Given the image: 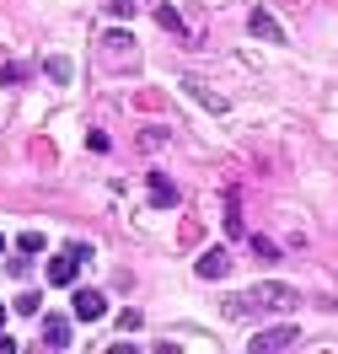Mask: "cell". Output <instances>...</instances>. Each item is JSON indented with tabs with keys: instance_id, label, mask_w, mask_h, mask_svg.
Wrapping results in <instances>:
<instances>
[{
	"instance_id": "14",
	"label": "cell",
	"mask_w": 338,
	"mask_h": 354,
	"mask_svg": "<svg viewBox=\"0 0 338 354\" xmlns=\"http://www.w3.org/2000/svg\"><path fill=\"white\" fill-rule=\"evenodd\" d=\"M17 247H22L27 258H38V252H44V236H38V231H27V236H22V242H17Z\"/></svg>"
},
{
	"instance_id": "10",
	"label": "cell",
	"mask_w": 338,
	"mask_h": 354,
	"mask_svg": "<svg viewBox=\"0 0 338 354\" xmlns=\"http://www.w3.org/2000/svg\"><path fill=\"white\" fill-rule=\"evenodd\" d=\"M188 97H199L204 108H215V113H225V97H215V91H204L199 81H188Z\"/></svg>"
},
{
	"instance_id": "11",
	"label": "cell",
	"mask_w": 338,
	"mask_h": 354,
	"mask_svg": "<svg viewBox=\"0 0 338 354\" xmlns=\"http://www.w3.org/2000/svg\"><path fill=\"white\" fill-rule=\"evenodd\" d=\"M38 306H44L38 290H22V295H17V311H22V317H38Z\"/></svg>"
},
{
	"instance_id": "1",
	"label": "cell",
	"mask_w": 338,
	"mask_h": 354,
	"mask_svg": "<svg viewBox=\"0 0 338 354\" xmlns=\"http://www.w3.org/2000/svg\"><path fill=\"white\" fill-rule=\"evenodd\" d=\"M86 258H91L86 242H70L59 258H48V285H70V279H75V268L86 263Z\"/></svg>"
},
{
	"instance_id": "17",
	"label": "cell",
	"mask_w": 338,
	"mask_h": 354,
	"mask_svg": "<svg viewBox=\"0 0 338 354\" xmlns=\"http://www.w3.org/2000/svg\"><path fill=\"white\" fill-rule=\"evenodd\" d=\"M0 328H6V306H0Z\"/></svg>"
},
{
	"instance_id": "18",
	"label": "cell",
	"mask_w": 338,
	"mask_h": 354,
	"mask_svg": "<svg viewBox=\"0 0 338 354\" xmlns=\"http://www.w3.org/2000/svg\"><path fill=\"white\" fill-rule=\"evenodd\" d=\"M0 252H6V242H0Z\"/></svg>"
},
{
	"instance_id": "3",
	"label": "cell",
	"mask_w": 338,
	"mask_h": 354,
	"mask_svg": "<svg viewBox=\"0 0 338 354\" xmlns=\"http://www.w3.org/2000/svg\"><path fill=\"white\" fill-rule=\"evenodd\" d=\"M252 306H269V311H290V306H301V295H295L290 285H258V295H252Z\"/></svg>"
},
{
	"instance_id": "9",
	"label": "cell",
	"mask_w": 338,
	"mask_h": 354,
	"mask_svg": "<svg viewBox=\"0 0 338 354\" xmlns=\"http://www.w3.org/2000/svg\"><path fill=\"white\" fill-rule=\"evenodd\" d=\"M151 199H156V204H178V188H172L161 172H151Z\"/></svg>"
},
{
	"instance_id": "16",
	"label": "cell",
	"mask_w": 338,
	"mask_h": 354,
	"mask_svg": "<svg viewBox=\"0 0 338 354\" xmlns=\"http://www.w3.org/2000/svg\"><path fill=\"white\" fill-rule=\"evenodd\" d=\"M11 349H17V344H11V338H6V333H0V354H11Z\"/></svg>"
},
{
	"instance_id": "13",
	"label": "cell",
	"mask_w": 338,
	"mask_h": 354,
	"mask_svg": "<svg viewBox=\"0 0 338 354\" xmlns=\"http://www.w3.org/2000/svg\"><path fill=\"white\" fill-rule=\"evenodd\" d=\"M225 231L242 236V209H236V199H225Z\"/></svg>"
},
{
	"instance_id": "7",
	"label": "cell",
	"mask_w": 338,
	"mask_h": 354,
	"mask_svg": "<svg viewBox=\"0 0 338 354\" xmlns=\"http://www.w3.org/2000/svg\"><path fill=\"white\" fill-rule=\"evenodd\" d=\"M44 344L48 349H70V322L65 317H48L44 322Z\"/></svg>"
},
{
	"instance_id": "4",
	"label": "cell",
	"mask_w": 338,
	"mask_h": 354,
	"mask_svg": "<svg viewBox=\"0 0 338 354\" xmlns=\"http://www.w3.org/2000/svg\"><path fill=\"white\" fill-rule=\"evenodd\" d=\"M70 306H75L81 322H97V317L108 311V301H102V290H75V301H70Z\"/></svg>"
},
{
	"instance_id": "15",
	"label": "cell",
	"mask_w": 338,
	"mask_h": 354,
	"mask_svg": "<svg viewBox=\"0 0 338 354\" xmlns=\"http://www.w3.org/2000/svg\"><path fill=\"white\" fill-rule=\"evenodd\" d=\"M108 11H113V17H129V11H135V0H108Z\"/></svg>"
},
{
	"instance_id": "8",
	"label": "cell",
	"mask_w": 338,
	"mask_h": 354,
	"mask_svg": "<svg viewBox=\"0 0 338 354\" xmlns=\"http://www.w3.org/2000/svg\"><path fill=\"white\" fill-rule=\"evenodd\" d=\"M156 22L167 27V32H178V38H188V27H182V17H178V11H172V6H167V0H161V6H156Z\"/></svg>"
},
{
	"instance_id": "2",
	"label": "cell",
	"mask_w": 338,
	"mask_h": 354,
	"mask_svg": "<svg viewBox=\"0 0 338 354\" xmlns=\"http://www.w3.org/2000/svg\"><path fill=\"white\" fill-rule=\"evenodd\" d=\"M295 338L301 333L290 328V322H279V328H269V333H252V354H274V349H295Z\"/></svg>"
},
{
	"instance_id": "6",
	"label": "cell",
	"mask_w": 338,
	"mask_h": 354,
	"mask_svg": "<svg viewBox=\"0 0 338 354\" xmlns=\"http://www.w3.org/2000/svg\"><path fill=\"white\" fill-rule=\"evenodd\" d=\"M247 27L258 32V38H269V44H279V38H285V32H279V22H274V11H263V6L247 17Z\"/></svg>"
},
{
	"instance_id": "5",
	"label": "cell",
	"mask_w": 338,
	"mask_h": 354,
	"mask_svg": "<svg viewBox=\"0 0 338 354\" xmlns=\"http://www.w3.org/2000/svg\"><path fill=\"white\" fill-rule=\"evenodd\" d=\"M199 279H225V274H231V252H220V247H209V252H204L199 263Z\"/></svg>"
},
{
	"instance_id": "12",
	"label": "cell",
	"mask_w": 338,
	"mask_h": 354,
	"mask_svg": "<svg viewBox=\"0 0 338 354\" xmlns=\"http://www.w3.org/2000/svg\"><path fill=\"white\" fill-rule=\"evenodd\" d=\"M252 252H258L263 263H279V247H274L269 236H252Z\"/></svg>"
}]
</instances>
